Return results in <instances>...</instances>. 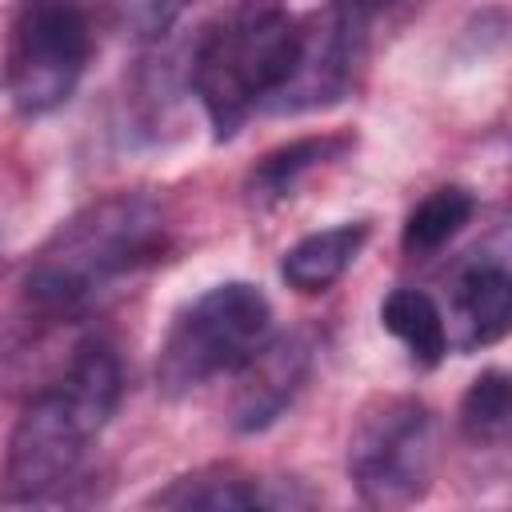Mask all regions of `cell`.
<instances>
[{"mask_svg":"<svg viewBox=\"0 0 512 512\" xmlns=\"http://www.w3.org/2000/svg\"><path fill=\"white\" fill-rule=\"evenodd\" d=\"M196 0H112L116 20L136 40H160Z\"/></svg>","mask_w":512,"mask_h":512,"instance_id":"cell-16","label":"cell"},{"mask_svg":"<svg viewBox=\"0 0 512 512\" xmlns=\"http://www.w3.org/2000/svg\"><path fill=\"white\" fill-rule=\"evenodd\" d=\"M436 468V416L416 396H376L348 436V476L368 508L416 504Z\"/></svg>","mask_w":512,"mask_h":512,"instance_id":"cell-6","label":"cell"},{"mask_svg":"<svg viewBox=\"0 0 512 512\" xmlns=\"http://www.w3.org/2000/svg\"><path fill=\"white\" fill-rule=\"evenodd\" d=\"M508 424H512L508 372L488 368L468 384V392L460 400V436L476 448H500L508 440Z\"/></svg>","mask_w":512,"mask_h":512,"instance_id":"cell-15","label":"cell"},{"mask_svg":"<svg viewBox=\"0 0 512 512\" xmlns=\"http://www.w3.org/2000/svg\"><path fill=\"white\" fill-rule=\"evenodd\" d=\"M296 48L300 20L276 0H236L196 36L188 80L216 140L236 136L240 124L284 88Z\"/></svg>","mask_w":512,"mask_h":512,"instance_id":"cell-3","label":"cell"},{"mask_svg":"<svg viewBox=\"0 0 512 512\" xmlns=\"http://www.w3.org/2000/svg\"><path fill=\"white\" fill-rule=\"evenodd\" d=\"M316 348L308 332H288L276 340H264L232 376V400H228V424L236 432H264L276 424L292 400L300 396L308 372H312Z\"/></svg>","mask_w":512,"mask_h":512,"instance_id":"cell-8","label":"cell"},{"mask_svg":"<svg viewBox=\"0 0 512 512\" xmlns=\"http://www.w3.org/2000/svg\"><path fill=\"white\" fill-rule=\"evenodd\" d=\"M148 504L156 508H212V512H224V508H260V504H272V496L264 492V480L236 468V464H208V468H196L188 476H176L168 488L152 492Z\"/></svg>","mask_w":512,"mask_h":512,"instance_id":"cell-12","label":"cell"},{"mask_svg":"<svg viewBox=\"0 0 512 512\" xmlns=\"http://www.w3.org/2000/svg\"><path fill=\"white\" fill-rule=\"evenodd\" d=\"M348 8H356L360 16H368V20H376L384 8H392V4H400V0H344Z\"/></svg>","mask_w":512,"mask_h":512,"instance_id":"cell-17","label":"cell"},{"mask_svg":"<svg viewBox=\"0 0 512 512\" xmlns=\"http://www.w3.org/2000/svg\"><path fill=\"white\" fill-rule=\"evenodd\" d=\"M368 28L372 20L348 8L344 0H328L324 12L300 20V48L284 88L268 100L272 112H316L340 104L368 60Z\"/></svg>","mask_w":512,"mask_h":512,"instance_id":"cell-7","label":"cell"},{"mask_svg":"<svg viewBox=\"0 0 512 512\" xmlns=\"http://www.w3.org/2000/svg\"><path fill=\"white\" fill-rule=\"evenodd\" d=\"M512 320V276L500 256H468L452 276V332L448 344L472 352L488 348L508 332Z\"/></svg>","mask_w":512,"mask_h":512,"instance_id":"cell-9","label":"cell"},{"mask_svg":"<svg viewBox=\"0 0 512 512\" xmlns=\"http://www.w3.org/2000/svg\"><path fill=\"white\" fill-rule=\"evenodd\" d=\"M380 324L412 352L420 368H436L448 352V324L436 300L420 288H392L380 304Z\"/></svg>","mask_w":512,"mask_h":512,"instance_id":"cell-13","label":"cell"},{"mask_svg":"<svg viewBox=\"0 0 512 512\" xmlns=\"http://www.w3.org/2000/svg\"><path fill=\"white\" fill-rule=\"evenodd\" d=\"M372 236V224L368 220H348V224H332L324 232H312L304 240H296L284 260H280V276L288 288L312 296V292H324L332 288L348 268L352 260L360 256V248L368 244Z\"/></svg>","mask_w":512,"mask_h":512,"instance_id":"cell-11","label":"cell"},{"mask_svg":"<svg viewBox=\"0 0 512 512\" xmlns=\"http://www.w3.org/2000/svg\"><path fill=\"white\" fill-rule=\"evenodd\" d=\"M272 332V304L248 280H224L176 312L160 356L156 384L164 396H188L216 376H232Z\"/></svg>","mask_w":512,"mask_h":512,"instance_id":"cell-4","label":"cell"},{"mask_svg":"<svg viewBox=\"0 0 512 512\" xmlns=\"http://www.w3.org/2000/svg\"><path fill=\"white\" fill-rule=\"evenodd\" d=\"M168 252V212L148 192H112L68 216L24 272V300L40 320L80 316L108 284Z\"/></svg>","mask_w":512,"mask_h":512,"instance_id":"cell-1","label":"cell"},{"mask_svg":"<svg viewBox=\"0 0 512 512\" xmlns=\"http://www.w3.org/2000/svg\"><path fill=\"white\" fill-rule=\"evenodd\" d=\"M92 60V0H16L4 88L24 116L56 112Z\"/></svg>","mask_w":512,"mask_h":512,"instance_id":"cell-5","label":"cell"},{"mask_svg":"<svg viewBox=\"0 0 512 512\" xmlns=\"http://www.w3.org/2000/svg\"><path fill=\"white\" fill-rule=\"evenodd\" d=\"M120 392V356L100 340L80 344L68 368L28 400L8 436L4 500L36 504L72 484L92 436L112 420Z\"/></svg>","mask_w":512,"mask_h":512,"instance_id":"cell-2","label":"cell"},{"mask_svg":"<svg viewBox=\"0 0 512 512\" xmlns=\"http://www.w3.org/2000/svg\"><path fill=\"white\" fill-rule=\"evenodd\" d=\"M356 148V136L348 132H320V136H296L272 152H264L248 180H244V200L252 208H276L280 200H288L304 176H312L316 168L344 160Z\"/></svg>","mask_w":512,"mask_h":512,"instance_id":"cell-10","label":"cell"},{"mask_svg":"<svg viewBox=\"0 0 512 512\" xmlns=\"http://www.w3.org/2000/svg\"><path fill=\"white\" fill-rule=\"evenodd\" d=\"M476 212V196L464 188V184H444L436 192H428L404 220V232H400V244L408 256L424 260L432 252H440Z\"/></svg>","mask_w":512,"mask_h":512,"instance_id":"cell-14","label":"cell"}]
</instances>
